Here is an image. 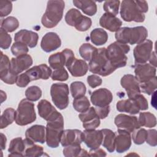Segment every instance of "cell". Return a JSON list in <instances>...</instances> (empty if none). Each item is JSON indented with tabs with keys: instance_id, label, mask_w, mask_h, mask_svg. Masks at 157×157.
<instances>
[{
	"instance_id": "obj_35",
	"label": "cell",
	"mask_w": 157,
	"mask_h": 157,
	"mask_svg": "<svg viewBox=\"0 0 157 157\" xmlns=\"http://www.w3.org/2000/svg\"><path fill=\"white\" fill-rule=\"evenodd\" d=\"M63 155L66 157L88 156L87 151L82 149L80 145H71L64 147L63 151Z\"/></svg>"
},
{
	"instance_id": "obj_12",
	"label": "cell",
	"mask_w": 157,
	"mask_h": 157,
	"mask_svg": "<svg viewBox=\"0 0 157 157\" xmlns=\"http://www.w3.org/2000/svg\"><path fill=\"white\" fill-rule=\"evenodd\" d=\"M18 75L13 74L10 70V61L9 57L1 53L0 64V78L2 81L9 85H13L16 83Z\"/></svg>"
},
{
	"instance_id": "obj_19",
	"label": "cell",
	"mask_w": 157,
	"mask_h": 157,
	"mask_svg": "<svg viewBox=\"0 0 157 157\" xmlns=\"http://www.w3.org/2000/svg\"><path fill=\"white\" fill-rule=\"evenodd\" d=\"M83 134V141L90 149L98 148L102 144L103 134L101 130L85 129Z\"/></svg>"
},
{
	"instance_id": "obj_45",
	"label": "cell",
	"mask_w": 157,
	"mask_h": 157,
	"mask_svg": "<svg viewBox=\"0 0 157 157\" xmlns=\"http://www.w3.org/2000/svg\"><path fill=\"white\" fill-rule=\"evenodd\" d=\"M120 1H106L103 5L104 10L105 13L116 16L118 13Z\"/></svg>"
},
{
	"instance_id": "obj_8",
	"label": "cell",
	"mask_w": 157,
	"mask_h": 157,
	"mask_svg": "<svg viewBox=\"0 0 157 157\" xmlns=\"http://www.w3.org/2000/svg\"><path fill=\"white\" fill-rule=\"evenodd\" d=\"M69 86L66 83H53L50 88L52 100L57 108L60 110L66 109L69 104Z\"/></svg>"
},
{
	"instance_id": "obj_2",
	"label": "cell",
	"mask_w": 157,
	"mask_h": 157,
	"mask_svg": "<svg viewBox=\"0 0 157 157\" xmlns=\"http://www.w3.org/2000/svg\"><path fill=\"white\" fill-rule=\"evenodd\" d=\"M88 69L91 72L103 77L111 74L116 70L107 58L106 48H98L89 61Z\"/></svg>"
},
{
	"instance_id": "obj_38",
	"label": "cell",
	"mask_w": 157,
	"mask_h": 157,
	"mask_svg": "<svg viewBox=\"0 0 157 157\" xmlns=\"http://www.w3.org/2000/svg\"><path fill=\"white\" fill-rule=\"evenodd\" d=\"M97 50V48L93 47L89 43H84L80 47L79 53L82 58L90 61Z\"/></svg>"
},
{
	"instance_id": "obj_40",
	"label": "cell",
	"mask_w": 157,
	"mask_h": 157,
	"mask_svg": "<svg viewBox=\"0 0 157 157\" xmlns=\"http://www.w3.org/2000/svg\"><path fill=\"white\" fill-rule=\"evenodd\" d=\"M90 101L87 97L85 96L76 98L74 99L73 107L76 111L80 113L86 111L90 108Z\"/></svg>"
},
{
	"instance_id": "obj_16",
	"label": "cell",
	"mask_w": 157,
	"mask_h": 157,
	"mask_svg": "<svg viewBox=\"0 0 157 157\" xmlns=\"http://www.w3.org/2000/svg\"><path fill=\"white\" fill-rule=\"evenodd\" d=\"M92 104L96 107H104L110 104L113 100V95L110 90L102 88L92 92L90 96Z\"/></svg>"
},
{
	"instance_id": "obj_29",
	"label": "cell",
	"mask_w": 157,
	"mask_h": 157,
	"mask_svg": "<svg viewBox=\"0 0 157 157\" xmlns=\"http://www.w3.org/2000/svg\"><path fill=\"white\" fill-rule=\"evenodd\" d=\"M117 109L120 112H126L134 115L139 113L140 110L139 107L134 99L129 98L128 99H123L117 102Z\"/></svg>"
},
{
	"instance_id": "obj_14",
	"label": "cell",
	"mask_w": 157,
	"mask_h": 157,
	"mask_svg": "<svg viewBox=\"0 0 157 157\" xmlns=\"http://www.w3.org/2000/svg\"><path fill=\"white\" fill-rule=\"evenodd\" d=\"M115 125L120 129L132 132L134 129L140 127L138 119L136 116H131L120 113L117 115L114 120Z\"/></svg>"
},
{
	"instance_id": "obj_15",
	"label": "cell",
	"mask_w": 157,
	"mask_h": 157,
	"mask_svg": "<svg viewBox=\"0 0 157 157\" xmlns=\"http://www.w3.org/2000/svg\"><path fill=\"white\" fill-rule=\"evenodd\" d=\"M156 69L150 64H137L134 66L135 77L139 83H144L156 76Z\"/></svg>"
},
{
	"instance_id": "obj_13",
	"label": "cell",
	"mask_w": 157,
	"mask_h": 157,
	"mask_svg": "<svg viewBox=\"0 0 157 157\" xmlns=\"http://www.w3.org/2000/svg\"><path fill=\"white\" fill-rule=\"evenodd\" d=\"M39 115L47 121L56 120L63 115L46 99L40 100L37 104Z\"/></svg>"
},
{
	"instance_id": "obj_21",
	"label": "cell",
	"mask_w": 157,
	"mask_h": 157,
	"mask_svg": "<svg viewBox=\"0 0 157 157\" xmlns=\"http://www.w3.org/2000/svg\"><path fill=\"white\" fill-rule=\"evenodd\" d=\"M131 145V137L130 132L123 129H118L115 140L116 151L119 153L125 152L129 149Z\"/></svg>"
},
{
	"instance_id": "obj_53",
	"label": "cell",
	"mask_w": 157,
	"mask_h": 157,
	"mask_svg": "<svg viewBox=\"0 0 157 157\" xmlns=\"http://www.w3.org/2000/svg\"><path fill=\"white\" fill-rule=\"evenodd\" d=\"M31 81H30L28 76L25 72V73L21 74L20 75L18 76L17 81H16V85L19 87L24 88V87L26 86Z\"/></svg>"
},
{
	"instance_id": "obj_37",
	"label": "cell",
	"mask_w": 157,
	"mask_h": 157,
	"mask_svg": "<svg viewBox=\"0 0 157 157\" xmlns=\"http://www.w3.org/2000/svg\"><path fill=\"white\" fill-rule=\"evenodd\" d=\"M16 110L12 108H7L1 117L0 128L4 129L12 124L15 120Z\"/></svg>"
},
{
	"instance_id": "obj_33",
	"label": "cell",
	"mask_w": 157,
	"mask_h": 157,
	"mask_svg": "<svg viewBox=\"0 0 157 157\" xmlns=\"http://www.w3.org/2000/svg\"><path fill=\"white\" fill-rule=\"evenodd\" d=\"M24 140L26 145L24 156L38 157L44 155L42 147L34 144V142L28 140L27 139H24Z\"/></svg>"
},
{
	"instance_id": "obj_30",
	"label": "cell",
	"mask_w": 157,
	"mask_h": 157,
	"mask_svg": "<svg viewBox=\"0 0 157 157\" xmlns=\"http://www.w3.org/2000/svg\"><path fill=\"white\" fill-rule=\"evenodd\" d=\"M26 145L25 140L21 137H17L12 139L9 144L8 151L9 156H24Z\"/></svg>"
},
{
	"instance_id": "obj_48",
	"label": "cell",
	"mask_w": 157,
	"mask_h": 157,
	"mask_svg": "<svg viewBox=\"0 0 157 157\" xmlns=\"http://www.w3.org/2000/svg\"><path fill=\"white\" fill-rule=\"evenodd\" d=\"M12 42V37L6 31L1 28L0 29V47L2 49L9 48Z\"/></svg>"
},
{
	"instance_id": "obj_9",
	"label": "cell",
	"mask_w": 157,
	"mask_h": 157,
	"mask_svg": "<svg viewBox=\"0 0 157 157\" xmlns=\"http://www.w3.org/2000/svg\"><path fill=\"white\" fill-rule=\"evenodd\" d=\"M65 21L67 25L74 26L79 31H86L91 26L92 21L89 17L82 15L76 9H71L65 15Z\"/></svg>"
},
{
	"instance_id": "obj_34",
	"label": "cell",
	"mask_w": 157,
	"mask_h": 157,
	"mask_svg": "<svg viewBox=\"0 0 157 157\" xmlns=\"http://www.w3.org/2000/svg\"><path fill=\"white\" fill-rule=\"evenodd\" d=\"M90 39L93 44L102 45L107 41L108 34L102 28H95L90 33Z\"/></svg>"
},
{
	"instance_id": "obj_54",
	"label": "cell",
	"mask_w": 157,
	"mask_h": 157,
	"mask_svg": "<svg viewBox=\"0 0 157 157\" xmlns=\"http://www.w3.org/2000/svg\"><path fill=\"white\" fill-rule=\"evenodd\" d=\"M96 112L100 119L105 118L110 112L109 105L104 107H94Z\"/></svg>"
},
{
	"instance_id": "obj_32",
	"label": "cell",
	"mask_w": 157,
	"mask_h": 157,
	"mask_svg": "<svg viewBox=\"0 0 157 157\" xmlns=\"http://www.w3.org/2000/svg\"><path fill=\"white\" fill-rule=\"evenodd\" d=\"M103 134L102 145L105 147L107 151L110 153H112L115 151V133L109 129H101Z\"/></svg>"
},
{
	"instance_id": "obj_41",
	"label": "cell",
	"mask_w": 157,
	"mask_h": 157,
	"mask_svg": "<svg viewBox=\"0 0 157 157\" xmlns=\"http://www.w3.org/2000/svg\"><path fill=\"white\" fill-rule=\"evenodd\" d=\"M70 91L72 96L74 98L85 96L86 88L85 85L79 81L74 82L71 84Z\"/></svg>"
},
{
	"instance_id": "obj_52",
	"label": "cell",
	"mask_w": 157,
	"mask_h": 157,
	"mask_svg": "<svg viewBox=\"0 0 157 157\" xmlns=\"http://www.w3.org/2000/svg\"><path fill=\"white\" fill-rule=\"evenodd\" d=\"M102 79L97 75H90L87 77V82L89 86L93 88H94L102 84Z\"/></svg>"
},
{
	"instance_id": "obj_6",
	"label": "cell",
	"mask_w": 157,
	"mask_h": 157,
	"mask_svg": "<svg viewBox=\"0 0 157 157\" xmlns=\"http://www.w3.org/2000/svg\"><path fill=\"white\" fill-rule=\"evenodd\" d=\"M63 131V117L54 121H47L45 127V141L47 145L50 148L58 147Z\"/></svg>"
},
{
	"instance_id": "obj_43",
	"label": "cell",
	"mask_w": 157,
	"mask_h": 157,
	"mask_svg": "<svg viewBox=\"0 0 157 157\" xmlns=\"http://www.w3.org/2000/svg\"><path fill=\"white\" fill-rule=\"evenodd\" d=\"M132 132L131 138L132 139L134 143L136 145L143 144L147 137V131L145 129L140 127L134 129Z\"/></svg>"
},
{
	"instance_id": "obj_20",
	"label": "cell",
	"mask_w": 157,
	"mask_h": 157,
	"mask_svg": "<svg viewBox=\"0 0 157 157\" xmlns=\"http://www.w3.org/2000/svg\"><path fill=\"white\" fill-rule=\"evenodd\" d=\"M33 64L32 57L28 54L17 58H12L10 61V70L17 75L29 68Z\"/></svg>"
},
{
	"instance_id": "obj_47",
	"label": "cell",
	"mask_w": 157,
	"mask_h": 157,
	"mask_svg": "<svg viewBox=\"0 0 157 157\" xmlns=\"http://www.w3.org/2000/svg\"><path fill=\"white\" fill-rule=\"evenodd\" d=\"M51 78L53 80L66 81L69 78V74L64 67L55 69L52 73Z\"/></svg>"
},
{
	"instance_id": "obj_11",
	"label": "cell",
	"mask_w": 157,
	"mask_h": 157,
	"mask_svg": "<svg viewBox=\"0 0 157 157\" xmlns=\"http://www.w3.org/2000/svg\"><path fill=\"white\" fill-rule=\"evenodd\" d=\"M74 57V52L71 49L66 48L61 52L50 55L48 58V63L52 69H58L64 67Z\"/></svg>"
},
{
	"instance_id": "obj_46",
	"label": "cell",
	"mask_w": 157,
	"mask_h": 157,
	"mask_svg": "<svg viewBox=\"0 0 157 157\" xmlns=\"http://www.w3.org/2000/svg\"><path fill=\"white\" fill-rule=\"evenodd\" d=\"M10 49L12 55L17 57L23 55H25L29 51L28 47L26 45L18 42H14L12 44Z\"/></svg>"
},
{
	"instance_id": "obj_49",
	"label": "cell",
	"mask_w": 157,
	"mask_h": 157,
	"mask_svg": "<svg viewBox=\"0 0 157 157\" xmlns=\"http://www.w3.org/2000/svg\"><path fill=\"white\" fill-rule=\"evenodd\" d=\"M12 10V3L8 0L0 1V16L6 17L10 13Z\"/></svg>"
},
{
	"instance_id": "obj_44",
	"label": "cell",
	"mask_w": 157,
	"mask_h": 157,
	"mask_svg": "<svg viewBox=\"0 0 157 157\" xmlns=\"http://www.w3.org/2000/svg\"><path fill=\"white\" fill-rule=\"evenodd\" d=\"M26 99L31 101H36L42 96V90L37 86H31L25 91Z\"/></svg>"
},
{
	"instance_id": "obj_7",
	"label": "cell",
	"mask_w": 157,
	"mask_h": 157,
	"mask_svg": "<svg viewBox=\"0 0 157 157\" xmlns=\"http://www.w3.org/2000/svg\"><path fill=\"white\" fill-rule=\"evenodd\" d=\"M36 119L34 104L28 99H22L16 110L15 123L20 126H25L34 122Z\"/></svg>"
},
{
	"instance_id": "obj_10",
	"label": "cell",
	"mask_w": 157,
	"mask_h": 157,
	"mask_svg": "<svg viewBox=\"0 0 157 157\" xmlns=\"http://www.w3.org/2000/svg\"><path fill=\"white\" fill-rule=\"evenodd\" d=\"M153 49V42L150 39H145L137 44L133 50L135 64L145 63L150 58Z\"/></svg>"
},
{
	"instance_id": "obj_4",
	"label": "cell",
	"mask_w": 157,
	"mask_h": 157,
	"mask_svg": "<svg viewBox=\"0 0 157 157\" xmlns=\"http://www.w3.org/2000/svg\"><path fill=\"white\" fill-rule=\"evenodd\" d=\"M64 6V2L62 0L48 1L46 10L41 19L43 26L47 28L56 26L63 18Z\"/></svg>"
},
{
	"instance_id": "obj_25",
	"label": "cell",
	"mask_w": 157,
	"mask_h": 157,
	"mask_svg": "<svg viewBox=\"0 0 157 157\" xmlns=\"http://www.w3.org/2000/svg\"><path fill=\"white\" fill-rule=\"evenodd\" d=\"M38 38L39 36L36 33L27 29L20 30L14 36L15 42H21L29 48H34L37 45Z\"/></svg>"
},
{
	"instance_id": "obj_22",
	"label": "cell",
	"mask_w": 157,
	"mask_h": 157,
	"mask_svg": "<svg viewBox=\"0 0 157 157\" xmlns=\"http://www.w3.org/2000/svg\"><path fill=\"white\" fill-rule=\"evenodd\" d=\"M83 132L78 129H66L63 131L60 142L63 147L71 145H80L83 142Z\"/></svg>"
},
{
	"instance_id": "obj_17",
	"label": "cell",
	"mask_w": 157,
	"mask_h": 157,
	"mask_svg": "<svg viewBox=\"0 0 157 157\" xmlns=\"http://www.w3.org/2000/svg\"><path fill=\"white\" fill-rule=\"evenodd\" d=\"M121 86L124 88L129 98H132L140 93L139 82L135 76L131 74H126L120 80Z\"/></svg>"
},
{
	"instance_id": "obj_39",
	"label": "cell",
	"mask_w": 157,
	"mask_h": 157,
	"mask_svg": "<svg viewBox=\"0 0 157 157\" xmlns=\"http://www.w3.org/2000/svg\"><path fill=\"white\" fill-rule=\"evenodd\" d=\"M18 20L14 17H8L1 21V27L7 33H12L18 28Z\"/></svg>"
},
{
	"instance_id": "obj_23",
	"label": "cell",
	"mask_w": 157,
	"mask_h": 157,
	"mask_svg": "<svg viewBox=\"0 0 157 157\" xmlns=\"http://www.w3.org/2000/svg\"><path fill=\"white\" fill-rule=\"evenodd\" d=\"M61 41L59 36L54 32L46 33L40 42L41 48L45 52H51L60 47Z\"/></svg>"
},
{
	"instance_id": "obj_36",
	"label": "cell",
	"mask_w": 157,
	"mask_h": 157,
	"mask_svg": "<svg viewBox=\"0 0 157 157\" xmlns=\"http://www.w3.org/2000/svg\"><path fill=\"white\" fill-rule=\"evenodd\" d=\"M138 122L140 126L153 128L156 124V118L153 113L149 112H140Z\"/></svg>"
},
{
	"instance_id": "obj_42",
	"label": "cell",
	"mask_w": 157,
	"mask_h": 157,
	"mask_svg": "<svg viewBox=\"0 0 157 157\" xmlns=\"http://www.w3.org/2000/svg\"><path fill=\"white\" fill-rule=\"evenodd\" d=\"M140 88L142 91L148 95H151L156 91L157 88V78L156 77H154L151 79L141 83L140 85Z\"/></svg>"
},
{
	"instance_id": "obj_55",
	"label": "cell",
	"mask_w": 157,
	"mask_h": 157,
	"mask_svg": "<svg viewBox=\"0 0 157 157\" xmlns=\"http://www.w3.org/2000/svg\"><path fill=\"white\" fill-rule=\"evenodd\" d=\"M106 155V153L99 148L91 149L88 153V156H105Z\"/></svg>"
},
{
	"instance_id": "obj_56",
	"label": "cell",
	"mask_w": 157,
	"mask_h": 157,
	"mask_svg": "<svg viewBox=\"0 0 157 157\" xmlns=\"http://www.w3.org/2000/svg\"><path fill=\"white\" fill-rule=\"evenodd\" d=\"M150 64L153 66L154 67H156V56L155 52H152L151 53V55L149 58Z\"/></svg>"
},
{
	"instance_id": "obj_50",
	"label": "cell",
	"mask_w": 157,
	"mask_h": 157,
	"mask_svg": "<svg viewBox=\"0 0 157 157\" xmlns=\"http://www.w3.org/2000/svg\"><path fill=\"white\" fill-rule=\"evenodd\" d=\"M147 143L153 147H155L157 145V131L156 129H148L147 130V137L146 139Z\"/></svg>"
},
{
	"instance_id": "obj_3",
	"label": "cell",
	"mask_w": 157,
	"mask_h": 157,
	"mask_svg": "<svg viewBox=\"0 0 157 157\" xmlns=\"http://www.w3.org/2000/svg\"><path fill=\"white\" fill-rule=\"evenodd\" d=\"M148 36L147 29L142 26L133 28H120L115 33V37L117 42L131 45L139 44L144 41Z\"/></svg>"
},
{
	"instance_id": "obj_27",
	"label": "cell",
	"mask_w": 157,
	"mask_h": 157,
	"mask_svg": "<svg viewBox=\"0 0 157 157\" xmlns=\"http://www.w3.org/2000/svg\"><path fill=\"white\" fill-rule=\"evenodd\" d=\"M66 66L71 75L76 77L85 75L88 70V66L84 60L78 59L75 57Z\"/></svg>"
},
{
	"instance_id": "obj_18",
	"label": "cell",
	"mask_w": 157,
	"mask_h": 157,
	"mask_svg": "<svg viewBox=\"0 0 157 157\" xmlns=\"http://www.w3.org/2000/svg\"><path fill=\"white\" fill-rule=\"evenodd\" d=\"M78 118L83 122V126L85 129H95L100 125V118L93 107L80 113L78 115Z\"/></svg>"
},
{
	"instance_id": "obj_31",
	"label": "cell",
	"mask_w": 157,
	"mask_h": 157,
	"mask_svg": "<svg viewBox=\"0 0 157 157\" xmlns=\"http://www.w3.org/2000/svg\"><path fill=\"white\" fill-rule=\"evenodd\" d=\"M74 5L89 16H93L97 12V5L95 1L91 0H74Z\"/></svg>"
},
{
	"instance_id": "obj_5",
	"label": "cell",
	"mask_w": 157,
	"mask_h": 157,
	"mask_svg": "<svg viewBox=\"0 0 157 157\" xmlns=\"http://www.w3.org/2000/svg\"><path fill=\"white\" fill-rule=\"evenodd\" d=\"M129 50L130 47L128 44L116 41L107 47L106 53L111 64L117 69L119 67H124L126 65L128 57L126 54Z\"/></svg>"
},
{
	"instance_id": "obj_51",
	"label": "cell",
	"mask_w": 157,
	"mask_h": 157,
	"mask_svg": "<svg viewBox=\"0 0 157 157\" xmlns=\"http://www.w3.org/2000/svg\"><path fill=\"white\" fill-rule=\"evenodd\" d=\"M132 99H134L137 104H138L140 110H145L148 107V101L146 99V98L140 93L139 94H137L136 96L132 98Z\"/></svg>"
},
{
	"instance_id": "obj_1",
	"label": "cell",
	"mask_w": 157,
	"mask_h": 157,
	"mask_svg": "<svg viewBox=\"0 0 157 157\" xmlns=\"http://www.w3.org/2000/svg\"><path fill=\"white\" fill-rule=\"evenodd\" d=\"M148 9V3L145 1L124 0L121 4L120 15L125 21L140 23L144 21V13Z\"/></svg>"
},
{
	"instance_id": "obj_57",
	"label": "cell",
	"mask_w": 157,
	"mask_h": 157,
	"mask_svg": "<svg viewBox=\"0 0 157 157\" xmlns=\"http://www.w3.org/2000/svg\"><path fill=\"white\" fill-rule=\"evenodd\" d=\"M6 141L7 139L6 136L3 133H1V150H4L6 148Z\"/></svg>"
},
{
	"instance_id": "obj_24",
	"label": "cell",
	"mask_w": 157,
	"mask_h": 157,
	"mask_svg": "<svg viewBox=\"0 0 157 157\" xmlns=\"http://www.w3.org/2000/svg\"><path fill=\"white\" fill-rule=\"evenodd\" d=\"M25 73L31 82L39 79L47 80L51 76L52 72L47 64H42L31 67L27 70Z\"/></svg>"
},
{
	"instance_id": "obj_26",
	"label": "cell",
	"mask_w": 157,
	"mask_h": 157,
	"mask_svg": "<svg viewBox=\"0 0 157 157\" xmlns=\"http://www.w3.org/2000/svg\"><path fill=\"white\" fill-rule=\"evenodd\" d=\"M25 137L34 143L44 144L45 142V127L39 124L33 125L26 131Z\"/></svg>"
},
{
	"instance_id": "obj_28",
	"label": "cell",
	"mask_w": 157,
	"mask_h": 157,
	"mask_svg": "<svg viewBox=\"0 0 157 157\" xmlns=\"http://www.w3.org/2000/svg\"><path fill=\"white\" fill-rule=\"evenodd\" d=\"M99 25L111 32H117L120 28L122 21L116 16L105 13L99 19Z\"/></svg>"
}]
</instances>
